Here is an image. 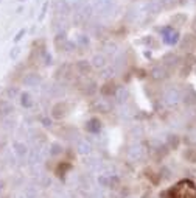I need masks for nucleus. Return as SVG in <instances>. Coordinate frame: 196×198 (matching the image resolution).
<instances>
[{"label": "nucleus", "mask_w": 196, "mask_h": 198, "mask_svg": "<svg viewBox=\"0 0 196 198\" xmlns=\"http://www.w3.org/2000/svg\"><path fill=\"white\" fill-rule=\"evenodd\" d=\"M95 13L98 14H109L114 10V0H95Z\"/></svg>", "instance_id": "nucleus-1"}, {"label": "nucleus", "mask_w": 196, "mask_h": 198, "mask_svg": "<svg viewBox=\"0 0 196 198\" xmlns=\"http://www.w3.org/2000/svg\"><path fill=\"white\" fill-rule=\"evenodd\" d=\"M67 108H69V106L61 101V103H58V105L53 106V109H51V115H53L55 119H62L64 115H65V112H67Z\"/></svg>", "instance_id": "nucleus-2"}, {"label": "nucleus", "mask_w": 196, "mask_h": 198, "mask_svg": "<svg viewBox=\"0 0 196 198\" xmlns=\"http://www.w3.org/2000/svg\"><path fill=\"white\" fill-rule=\"evenodd\" d=\"M100 128H101V122L98 119H90L89 122H87V125H86V129L89 133H98Z\"/></svg>", "instance_id": "nucleus-3"}, {"label": "nucleus", "mask_w": 196, "mask_h": 198, "mask_svg": "<svg viewBox=\"0 0 196 198\" xmlns=\"http://www.w3.org/2000/svg\"><path fill=\"white\" fill-rule=\"evenodd\" d=\"M56 11L59 13V14L65 16L67 13L70 11V8H69V2H67V0H56Z\"/></svg>", "instance_id": "nucleus-4"}, {"label": "nucleus", "mask_w": 196, "mask_h": 198, "mask_svg": "<svg viewBox=\"0 0 196 198\" xmlns=\"http://www.w3.org/2000/svg\"><path fill=\"white\" fill-rule=\"evenodd\" d=\"M23 83L26 86H35V84H39L40 83V77L37 73H30V75H26L25 80H23Z\"/></svg>", "instance_id": "nucleus-5"}, {"label": "nucleus", "mask_w": 196, "mask_h": 198, "mask_svg": "<svg viewBox=\"0 0 196 198\" xmlns=\"http://www.w3.org/2000/svg\"><path fill=\"white\" fill-rule=\"evenodd\" d=\"M70 168H72V165H70L69 162H59V165H58V168H56V175L61 176V178H64L65 173L69 172Z\"/></svg>", "instance_id": "nucleus-6"}, {"label": "nucleus", "mask_w": 196, "mask_h": 198, "mask_svg": "<svg viewBox=\"0 0 196 198\" xmlns=\"http://www.w3.org/2000/svg\"><path fill=\"white\" fill-rule=\"evenodd\" d=\"M10 112H12V106L5 100H0V115H8Z\"/></svg>", "instance_id": "nucleus-7"}, {"label": "nucleus", "mask_w": 196, "mask_h": 198, "mask_svg": "<svg viewBox=\"0 0 196 198\" xmlns=\"http://www.w3.org/2000/svg\"><path fill=\"white\" fill-rule=\"evenodd\" d=\"M114 92H117L114 83H106L103 87H101V94H103V95H112Z\"/></svg>", "instance_id": "nucleus-8"}, {"label": "nucleus", "mask_w": 196, "mask_h": 198, "mask_svg": "<svg viewBox=\"0 0 196 198\" xmlns=\"http://www.w3.org/2000/svg\"><path fill=\"white\" fill-rule=\"evenodd\" d=\"M20 103H22V106H25V108H30L31 106V97H30V94H26V92L20 94Z\"/></svg>", "instance_id": "nucleus-9"}, {"label": "nucleus", "mask_w": 196, "mask_h": 198, "mask_svg": "<svg viewBox=\"0 0 196 198\" xmlns=\"http://www.w3.org/2000/svg\"><path fill=\"white\" fill-rule=\"evenodd\" d=\"M78 69H79V72L89 73L90 72V66H89V63H86V61H79V63H78Z\"/></svg>", "instance_id": "nucleus-10"}, {"label": "nucleus", "mask_w": 196, "mask_h": 198, "mask_svg": "<svg viewBox=\"0 0 196 198\" xmlns=\"http://www.w3.org/2000/svg\"><path fill=\"white\" fill-rule=\"evenodd\" d=\"M14 148H16V153L17 154H26V147L23 145V144H20V142H16L14 144Z\"/></svg>", "instance_id": "nucleus-11"}, {"label": "nucleus", "mask_w": 196, "mask_h": 198, "mask_svg": "<svg viewBox=\"0 0 196 198\" xmlns=\"http://www.w3.org/2000/svg\"><path fill=\"white\" fill-rule=\"evenodd\" d=\"M78 150H79V153H89L90 151V145L87 144V142H79V145H78Z\"/></svg>", "instance_id": "nucleus-12"}, {"label": "nucleus", "mask_w": 196, "mask_h": 198, "mask_svg": "<svg viewBox=\"0 0 196 198\" xmlns=\"http://www.w3.org/2000/svg\"><path fill=\"white\" fill-rule=\"evenodd\" d=\"M117 95H118L120 101H125V98L128 97V91L125 89V87H121V89H117Z\"/></svg>", "instance_id": "nucleus-13"}, {"label": "nucleus", "mask_w": 196, "mask_h": 198, "mask_svg": "<svg viewBox=\"0 0 196 198\" xmlns=\"http://www.w3.org/2000/svg\"><path fill=\"white\" fill-rule=\"evenodd\" d=\"M93 64H95V67H103L104 66V58L103 56H95L93 58Z\"/></svg>", "instance_id": "nucleus-14"}, {"label": "nucleus", "mask_w": 196, "mask_h": 198, "mask_svg": "<svg viewBox=\"0 0 196 198\" xmlns=\"http://www.w3.org/2000/svg\"><path fill=\"white\" fill-rule=\"evenodd\" d=\"M19 53H20V49H19V47H14V49L11 50V53H10V58L11 59H16Z\"/></svg>", "instance_id": "nucleus-15"}, {"label": "nucleus", "mask_w": 196, "mask_h": 198, "mask_svg": "<svg viewBox=\"0 0 196 198\" xmlns=\"http://www.w3.org/2000/svg\"><path fill=\"white\" fill-rule=\"evenodd\" d=\"M6 94H8V97H10V98H14V97H16V94H17V91L14 89V87H10V89H6Z\"/></svg>", "instance_id": "nucleus-16"}, {"label": "nucleus", "mask_w": 196, "mask_h": 198, "mask_svg": "<svg viewBox=\"0 0 196 198\" xmlns=\"http://www.w3.org/2000/svg\"><path fill=\"white\" fill-rule=\"evenodd\" d=\"M23 35H25V30H20V31L17 33V35H16L14 41H16V42H19V41H20V39H22V38H23Z\"/></svg>", "instance_id": "nucleus-17"}, {"label": "nucleus", "mask_w": 196, "mask_h": 198, "mask_svg": "<svg viewBox=\"0 0 196 198\" xmlns=\"http://www.w3.org/2000/svg\"><path fill=\"white\" fill-rule=\"evenodd\" d=\"M51 153H53V154H56V153H61V147H59L58 144H55V145H53V150H51Z\"/></svg>", "instance_id": "nucleus-18"}, {"label": "nucleus", "mask_w": 196, "mask_h": 198, "mask_svg": "<svg viewBox=\"0 0 196 198\" xmlns=\"http://www.w3.org/2000/svg\"><path fill=\"white\" fill-rule=\"evenodd\" d=\"M45 11H47V3H45V5L42 6V13H40V16H39V19H42V17H44V13H45Z\"/></svg>", "instance_id": "nucleus-19"}, {"label": "nucleus", "mask_w": 196, "mask_h": 198, "mask_svg": "<svg viewBox=\"0 0 196 198\" xmlns=\"http://www.w3.org/2000/svg\"><path fill=\"white\" fill-rule=\"evenodd\" d=\"M79 41H81L83 44H87V38H86V36H81V39H79Z\"/></svg>", "instance_id": "nucleus-20"}, {"label": "nucleus", "mask_w": 196, "mask_h": 198, "mask_svg": "<svg viewBox=\"0 0 196 198\" xmlns=\"http://www.w3.org/2000/svg\"><path fill=\"white\" fill-rule=\"evenodd\" d=\"M3 189V181H0V190Z\"/></svg>", "instance_id": "nucleus-21"}, {"label": "nucleus", "mask_w": 196, "mask_h": 198, "mask_svg": "<svg viewBox=\"0 0 196 198\" xmlns=\"http://www.w3.org/2000/svg\"><path fill=\"white\" fill-rule=\"evenodd\" d=\"M195 30H196V20H195Z\"/></svg>", "instance_id": "nucleus-22"}, {"label": "nucleus", "mask_w": 196, "mask_h": 198, "mask_svg": "<svg viewBox=\"0 0 196 198\" xmlns=\"http://www.w3.org/2000/svg\"><path fill=\"white\" fill-rule=\"evenodd\" d=\"M19 2H23V0H19Z\"/></svg>", "instance_id": "nucleus-23"}, {"label": "nucleus", "mask_w": 196, "mask_h": 198, "mask_svg": "<svg viewBox=\"0 0 196 198\" xmlns=\"http://www.w3.org/2000/svg\"><path fill=\"white\" fill-rule=\"evenodd\" d=\"M3 198H6V197H3Z\"/></svg>", "instance_id": "nucleus-24"}]
</instances>
